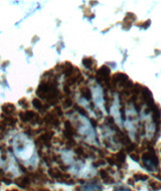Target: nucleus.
Returning a JSON list of instances; mask_svg holds the SVG:
<instances>
[{"label":"nucleus","instance_id":"1","mask_svg":"<svg viewBox=\"0 0 161 191\" xmlns=\"http://www.w3.org/2000/svg\"><path fill=\"white\" fill-rule=\"evenodd\" d=\"M37 95L38 99L47 101L50 106H54L62 98L61 91L58 89V78L54 77L42 78L37 89Z\"/></svg>","mask_w":161,"mask_h":191},{"label":"nucleus","instance_id":"2","mask_svg":"<svg viewBox=\"0 0 161 191\" xmlns=\"http://www.w3.org/2000/svg\"><path fill=\"white\" fill-rule=\"evenodd\" d=\"M54 137V132L47 126L44 128V132L34 140L35 146L37 147V149H41L42 147H51Z\"/></svg>","mask_w":161,"mask_h":191},{"label":"nucleus","instance_id":"3","mask_svg":"<svg viewBox=\"0 0 161 191\" xmlns=\"http://www.w3.org/2000/svg\"><path fill=\"white\" fill-rule=\"evenodd\" d=\"M19 120L22 122V124L31 123L34 125H42V118L39 116L38 113L32 110H24L20 111L18 113Z\"/></svg>","mask_w":161,"mask_h":191},{"label":"nucleus","instance_id":"4","mask_svg":"<svg viewBox=\"0 0 161 191\" xmlns=\"http://www.w3.org/2000/svg\"><path fill=\"white\" fill-rule=\"evenodd\" d=\"M96 80L99 84H106L107 85H110L111 78H110V68L107 65H102L97 71Z\"/></svg>","mask_w":161,"mask_h":191},{"label":"nucleus","instance_id":"5","mask_svg":"<svg viewBox=\"0 0 161 191\" xmlns=\"http://www.w3.org/2000/svg\"><path fill=\"white\" fill-rule=\"evenodd\" d=\"M42 124L47 125V127H54L58 129L61 125V118H58L55 115L52 114L51 112H47V113L42 117Z\"/></svg>","mask_w":161,"mask_h":191},{"label":"nucleus","instance_id":"6","mask_svg":"<svg viewBox=\"0 0 161 191\" xmlns=\"http://www.w3.org/2000/svg\"><path fill=\"white\" fill-rule=\"evenodd\" d=\"M14 182H15L16 185H18L20 188L27 189V188L30 187L31 178L27 175V174H26V175H22L20 177H18V178H15Z\"/></svg>","mask_w":161,"mask_h":191},{"label":"nucleus","instance_id":"7","mask_svg":"<svg viewBox=\"0 0 161 191\" xmlns=\"http://www.w3.org/2000/svg\"><path fill=\"white\" fill-rule=\"evenodd\" d=\"M75 153L77 154V155L80 157V158H89V157H95V154L92 152L91 150H88V149H85L84 147L82 146H77L75 147Z\"/></svg>","mask_w":161,"mask_h":191},{"label":"nucleus","instance_id":"8","mask_svg":"<svg viewBox=\"0 0 161 191\" xmlns=\"http://www.w3.org/2000/svg\"><path fill=\"white\" fill-rule=\"evenodd\" d=\"M32 106L37 109V110H38L40 113H42V112H44V113L47 112V109L51 107L47 103H44V102H42L40 99H38V98H34L33 100H32Z\"/></svg>","mask_w":161,"mask_h":191},{"label":"nucleus","instance_id":"9","mask_svg":"<svg viewBox=\"0 0 161 191\" xmlns=\"http://www.w3.org/2000/svg\"><path fill=\"white\" fill-rule=\"evenodd\" d=\"M74 72H75V67L70 61H65L64 64H61V74H64L67 78L73 75Z\"/></svg>","mask_w":161,"mask_h":191},{"label":"nucleus","instance_id":"10","mask_svg":"<svg viewBox=\"0 0 161 191\" xmlns=\"http://www.w3.org/2000/svg\"><path fill=\"white\" fill-rule=\"evenodd\" d=\"M136 19V15L134 14V13H131V12H128L126 16H125L124 18V21H123V24H122V27L123 29H125V30H128L131 25H132L133 21Z\"/></svg>","mask_w":161,"mask_h":191},{"label":"nucleus","instance_id":"11","mask_svg":"<svg viewBox=\"0 0 161 191\" xmlns=\"http://www.w3.org/2000/svg\"><path fill=\"white\" fill-rule=\"evenodd\" d=\"M1 110L3 114L9 115V116H13L14 114H16V107L12 103H4L1 106Z\"/></svg>","mask_w":161,"mask_h":191},{"label":"nucleus","instance_id":"12","mask_svg":"<svg viewBox=\"0 0 161 191\" xmlns=\"http://www.w3.org/2000/svg\"><path fill=\"white\" fill-rule=\"evenodd\" d=\"M1 120L4 122L6 125H8L9 127L11 126V128H13L17 124L18 119L15 118L14 116H9V115H5V114H1Z\"/></svg>","mask_w":161,"mask_h":191},{"label":"nucleus","instance_id":"13","mask_svg":"<svg viewBox=\"0 0 161 191\" xmlns=\"http://www.w3.org/2000/svg\"><path fill=\"white\" fill-rule=\"evenodd\" d=\"M115 159L117 161V166L122 167L126 163V152L125 150H120L116 155H114Z\"/></svg>","mask_w":161,"mask_h":191},{"label":"nucleus","instance_id":"14","mask_svg":"<svg viewBox=\"0 0 161 191\" xmlns=\"http://www.w3.org/2000/svg\"><path fill=\"white\" fill-rule=\"evenodd\" d=\"M99 174H100V177L103 179V181L105 183L109 184V183L114 182V179L110 176V174H109V172H108L107 169H101L99 171Z\"/></svg>","mask_w":161,"mask_h":191},{"label":"nucleus","instance_id":"15","mask_svg":"<svg viewBox=\"0 0 161 191\" xmlns=\"http://www.w3.org/2000/svg\"><path fill=\"white\" fill-rule=\"evenodd\" d=\"M82 62H83L84 67L88 68V70H92L95 65H96V61L94 60L93 57H84L83 61H82Z\"/></svg>","mask_w":161,"mask_h":191},{"label":"nucleus","instance_id":"16","mask_svg":"<svg viewBox=\"0 0 161 191\" xmlns=\"http://www.w3.org/2000/svg\"><path fill=\"white\" fill-rule=\"evenodd\" d=\"M80 93L82 95V97H83L84 99H86L87 101L92 100V92L88 87H86V85L80 88Z\"/></svg>","mask_w":161,"mask_h":191},{"label":"nucleus","instance_id":"17","mask_svg":"<svg viewBox=\"0 0 161 191\" xmlns=\"http://www.w3.org/2000/svg\"><path fill=\"white\" fill-rule=\"evenodd\" d=\"M65 131H67L68 133H70L71 135H73V136H75V133H77V130H75V128L73 126V124L71 123V121H65Z\"/></svg>","mask_w":161,"mask_h":191},{"label":"nucleus","instance_id":"18","mask_svg":"<svg viewBox=\"0 0 161 191\" xmlns=\"http://www.w3.org/2000/svg\"><path fill=\"white\" fill-rule=\"evenodd\" d=\"M148 188L151 189L152 191L161 190V183L158 182V181H155V180L151 179V180H149V182H148Z\"/></svg>","mask_w":161,"mask_h":191},{"label":"nucleus","instance_id":"19","mask_svg":"<svg viewBox=\"0 0 161 191\" xmlns=\"http://www.w3.org/2000/svg\"><path fill=\"white\" fill-rule=\"evenodd\" d=\"M73 105H74V102H73V99H72L71 97L65 98L61 102V106L64 109H70Z\"/></svg>","mask_w":161,"mask_h":191},{"label":"nucleus","instance_id":"20","mask_svg":"<svg viewBox=\"0 0 161 191\" xmlns=\"http://www.w3.org/2000/svg\"><path fill=\"white\" fill-rule=\"evenodd\" d=\"M51 112L54 115H55L58 118H61L64 116V111H62V108L61 106H54V108Z\"/></svg>","mask_w":161,"mask_h":191},{"label":"nucleus","instance_id":"21","mask_svg":"<svg viewBox=\"0 0 161 191\" xmlns=\"http://www.w3.org/2000/svg\"><path fill=\"white\" fill-rule=\"evenodd\" d=\"M18 105L19 106H21L22 109H24V110H29V103L27 101V99L26 98H21L18 100Z\"/></svg>","mask_w":161,"mask_h":191},{"label":"nucleus","instance_id":"22","mask_svg":"<svg viewBox=\"0 0 161 191\" xmlns=\"http://www.w3.org/2000/svg\"><path fill=\"white\" fill-rule=\"evenodd\" d=\"M133 179L135 181H145L148 179V176L142 173H136L133 175Z\"/></svg>","mask_w":161,"mask_h":191},{"label":"nucleus","instance_id":"23","mask_svg":"<svg viewBox=\"0 0 161 191\" xmlns=\"http://www.w3.org/2000/svg\"><path fill=\"white\" fill-rule=\"evenodd\" d=\"M134 151H136V144H134L131 142L129 145H127L126 146V150H125V152H127V153H132L134 152Z\"/></svg>","mask_w":161,"mask_h":191},{"label":"nucleus","instance_id":"24","mask_svg":"<svg viewBox=\"0 0 161 191\" xmlns=\"http://www.w3.org/2000/svg\"><path fill=\"white\" fill-rule=\"evenodd\" d=\"M106 124L109 127H111L112 129H117V128L115 127V122H114L113 117H107L106 118Z\"/></svg>","mask_w":161,"mask_h":191},{"label":"nucleus","instance_id":"25","mask_svg":"<svg viewBox=\"0 0 161 191\" xmlns=\"http://www.w3.org/2000/svg\"><path fill=\"white\" fill-rule=\"evenodd\" d=\"M10 129H11V127H9L8 125H6L2 120L0 121V131L3 132V133H5V132H7L8 130H10Z\"/></svg>","mask_w":161,"mask_h":191},{"label":"nucleus","instance_id":"26","mask_svg":"<svg viewBox=\"0 0 161 191\" xmlns=\"http://www.w3.org/2000/svg\"><path fill=\"white\" fill-rule=\"evenodd\" d=\"M150 23H151L150 20H145L143 22H138V23H136V25L139 26V27H141V28H143V29H146V28L149 27Z\"/></svg>","mask_w":161,"mask_h":191},{"label":"nucleus","instance_id":"27","mask_svg":"<svg viewBox=\"0 0 161 191\" xmlns=\"http://www.w3.org/2000/svg\"><path fill=\"white\" fill-rule=\"evenodd\" d=\"M75 109L77 110L79 113L82 114V115H84V116H88V113H87V111L85 110L84 108H82L81 106H78V105H75Z\"/></svg>","mask_w":161,"mask_h":191},{"label":"nucleus","instance_id":"28","mask_svg":"<svg viewBox=\"0 0 161 191\" xmlns=\"http://www.w3.org/2000/svg\"><path fill=\"white\" fill-rule=\"evenodd\" d=\"M107 162L110 164L111 166H114V165H117V161L115 159L114 156H111V157H107Z\"/></svg>","mask_w":161,"mask_h":191},{"label":"nucleus","instance_id":"29","mask_svg":"<svg viewBox=\"0 0 161 191\" xmlns=\"http://www.w3.org/2000/svg\"><path fill=\"white\" fill-rule=\"evenodd\" d=\"M105 163H106V161H105L104 159H102V158H100L99 160L95 161V162L93 163V165H94V167H98V166H102V165H104Z\"/></svg>","mask_w":161,"mask_h":191},{"label":"nucleus","instance_id":"30","mask_svg":"<svg viewBox=\"0 0 161 191\" xmlns=\"http://www.w3.org/2000/svg\"><path fill=\"white\" fill-rule=\"evenodd\" d=\"M130 157L132 158V160L134 161H139V155H138V153H137V151H134V152L132 153H130Z\"/></svg>","mask_w":161,"mask_h":191},{"label":"nucleus","instance_id":"31","mask_svg":"<svg viewBox=\"0 0 161 191\" xmlns=\"http://www.w3.org/2000/svg\"><path fill=\"white\" fill-rule=\"evenodd\" d=\"M64 92H65V94L68 96V97H70V95L72 94L71 88L68 87V85H64Z\"/></svg>","mask_w":161,"mask_h":191},{"label":"nucleus","instance_id":"32","mask_svg":"<svg viewBox=\"0 0 161 191\" xmlns=\"http://www.w3.org/2000/svg\"><path fill=\"white\" fill-rule=\"evenodd\" d=\"M0 151H1L2 155H6V147L4 143H0Z\"/></svg>","mask_w":161,"mask_h":191},{"label":"nucleus","instance_id":"33","mask_svg":"<svg viewBox=\"0 0 161 191\" xmlns=\"http://www.w3.org/2000/svg\"><path fill=\"white\" fill-rule=\"evenodd\" d=\"M115 191H130V189L125 188V187H116Z\"/></svg>","mask_w":161,"mask_h":191},{"label":"nucleus","instance_id":"34","mask_svg":"<svg viewBox=\"0 0 161 191\" xmlns=\"http://www.w3.org/2000/svg\"><path fill=\"white\" fill-rule=\"evenodd\" d=\"M90 121H91V123L94 125V127H96V126H97V121H96V120H94V119H91Z\"/></svg>","mask_w":161,"mask_h":191},{"label":"nucleus","instance_id":"35","mask_svg":"<svg viewBox=\"0 0 161 191\" xmlns=\"http://www.w3.org/2000/svg\"><path fill=\"white\" fill-rule=\"evenodd\" d=\"M3 138H4V133L0 131V141H1V140L3 139Z\"/></svg>","mask_w":161,"mask_h":191},{"label":"nucleus","instance_id":"36","mask_svg":"<svg viewBox=\"0 0 161 191\" xmlns=\"http://www.w3.org/2000/svg\"><path fill=\"white\" fill-rule=\"evenodd\" d=\"M6 191H19V190H17V189H7Z\"/></svg>","mask_w":161,"mask_h":191}]
</instances>
